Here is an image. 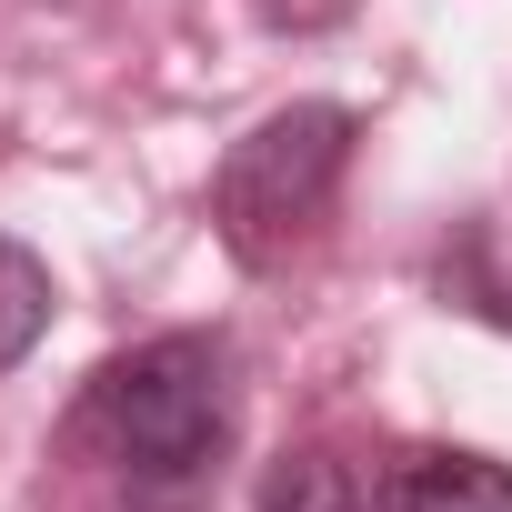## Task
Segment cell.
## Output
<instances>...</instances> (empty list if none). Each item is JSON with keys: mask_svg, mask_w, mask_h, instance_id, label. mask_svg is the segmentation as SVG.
Here are the masks:
<instances>
[{"mask_svg": "<svg viewBox=\"0 0 512 512\" xmlns=\"http://www.w3.org/2000/svg\"><path fill=\"white\" fill-rule=\"evenodd\" d=\"M251 11H262V21H292V31H312V21H342L352 0H251Z\"/></svg>", "mask_w": 512, "mask_h": 512, "instance_id": "obj_6", "label": "cell"}, {"mask_svg": "<svg viewBox=\"0 0 512 512\" xmlns=\"http://www.w3.org/2000/svg\"><path fill=\"white\" fill-rule=\"evenodd\" d=\"M262 512H372L342 452H282L262 482Z\"/></svg>", "mask_w": 512, "mask_h": 512, "instance_id": "obj_5", "label": "cell"}, {"mask_svg": "<svg viewBox=\"0 0 512 512\" xmlns=\"http://www.w3.org/2000/svg\"><path fill=\"white\" fill-rule=\"evenodd\" d=\"M342 171H352V111L342 101H282V111H262L221 151V171H211V231L231 241V262L272 272L282 251L332 211Z\"/></svg>", "mask_w": 512, "mask_h": 512, "instance_id": "obj_2", "label": "cell"}, {"mask_svg": "<svg viewBox=\"0 0 512 512\" xmlns=\"http://www.w3.org/2000/svg\"><path fill=\"white\" fill-rule=\"evenodd\" d=\"M81 432L141 482V492H191L221 472L231 432H241V382H231V342L221 332H161L121 362L91 372Z\"/></svg>", "mask_w": 512, "mask_h": 512, "instance_id": "obj_1", "label": "cell"}, {"mask_svg": "<svg viewBox=\"0 0 512 512\" xmlns=\"http://www.w3.org/2000/svg\"><path fill=\"white\" fill-rule=\"evenodd\" d=\"M382 512H512V462H482V452H402L382 472Z\"/></svg>", "mask_w": 512, "mask_h": 512, "instance_id": "obj_3", "label": "cell"}, {"mask_svg": "<svg viewBox=\"0 0 512 512\" xmlns=\"http://www.w3.org/2000/svg\"><path fill=\"white\" fill-rule=\"evenodd\" d=\"M51 262L41 251H21V241H0V372H11L41 332H51Z\"/></svg>", "mask_w": 512, "mask_h": 512, "instance_id": "obj_4", "label": "cell"}]
</instances>
